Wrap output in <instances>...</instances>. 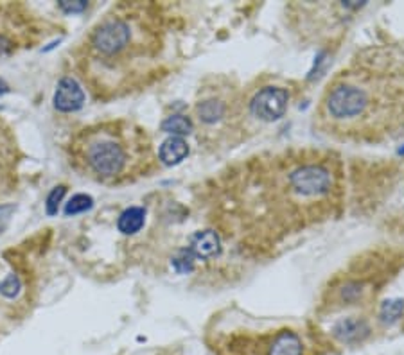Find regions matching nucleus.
Here are the masks:
<instances>
[{"mask_svg": "<svg viewBox=\"0 0 404 355\" xmlns=\"http://www.w3.org/2000/svg\"><path fill=\"white\" fill-rule=\"evenodd\" d=\"M164 35L153 6H115L76 49V71L95 99L121 97L153 78L164 54Z\"/></svg>", "mask_w": 404, "mask_h": 355, "instance_id": "nucleus-1", "label": "nucleus"}, {"mask_svg": "<svg viewBox=\"0 0 404 355\" xmlns=\"http://www.w3.org/2000/svg\"><path fill=\"white\" fill-rule=\"evenodd\" d=\"M69 158L83 178L108 187L148 176L157 160L148 133L124 119L79 129L69 144Z\"/></svg>", "mask_w": 404, "mask_h": 355, "instance_id": "nucleus-2", "label": "nucleus"}, {"mask_svg": "<svg viewBox=\"0 0 404 355\" xmlns=\"http://www.w3.org/2000/svg\"><path fill=\"white\" fill-rule=\"evenodd\" d=\"M379 106L374 79L349 76L338 79L329 88L323 101V117L343 131H374V112H377Z\"/></svg>", "mask_w": 404, "mask_h": 355, "instance_id": "nucleus-3", "label": "nucleus"}, {"mask_svg": "<svg viewBox=\"0 0 404 355\" xmlns=\"http://www.w3.org/2000/svg\"><path fill=\"white\" fill-rule=\"evenodd\" d=\"M54 32L47 20L18 2L0 4V58L36 47Z\"/></svg>", "mask_w": 404, "mask_h": 355, "instance_id": "nucleus-4", "label": "nucleus"}, {"mask_svg": "<svg viewBox=\"0 0 404 355\" xmlns=\"http://www.w3.org/2000/svg\"><path fill=\"white\" fill-rule=\"evenodd\" d=\"M290 104V94L280 86H266L255 94L250 102V112L254 117L264 122L279 121L284 117Z\"/></svg>", "mask_w": 404, "mask_h": 355, "instance_id": "nucleus-5", "label": "nucleus"}, {"mask_svg": "<svg viewBox=\"0 0 404 355\" xmlns=\"http://www.w3.org/2000/svg\"><path fill=\"white\" fill-rule=\"evenodd\" d=\"M85 104V92L74 78H63L54 94V108L61 114L78 112Z\"/></svg>", "mask_w": 404, "mask_h": 355, "instance_id": "nucleus-6", "label": "nucleus"}, {"mask_svg": "<svg viewBox=\"0 0 404 355\" xmlns=\"http://www.w3.org/2000/svg\"><path fill=\"white\" fill-rule=\"evenodd\" d=\"M268 355H304L302 339L291 330L277 332L268 343Z\"/></svg>", "mask_w": 404, "mask_h": 355, "instance_id": "nucleus-7", "label": "nucleus"}, {"mask_svg": "<svg viewBox=\"0 0 404 355\" xmlns=\"http://www.w3.org/2000/svg\"><path fill=\"white\" fill-rule=\"evenodd\" d=\"M220 235L212 230L198 231L193 239H191V251L200 258H210L214 255L220 253Z\"/></svg>", "mask_w": 404, "mask_h": 355, "instance_id": "nucleus-8", "label": "nucleus"}, {"mask_svg": "<svg viewBox=\"0 0 404 355\" xmlns=\"http://www.w3.org/2000/svg\"><path fill=\"white\" fill-rule=\"evenodd\" d=\"M189 155V144L182 137H171L160 145L158 158L165 165H177L182 160H185Z\"/></svg>", "mask_w": 404, "mask_h": 355, "instance_id": "nucleus-9", "label": "nucleus"}, {"mask_svg": "<svg viewBox=\"0 0 404 355\" xmlns=\"http://www.w3.org/2000/svg\"><path fill=\"white\" fill-rule=\"evenodd\" d=\"M144 219H145V212L144 208L141 207H131L128 210L122 212L117 219V228L119 231L126 235H133L144 227Z\"/></svg>", "mask_w": 404, "mask_h": 355, "instance_id": "nucleus-10", "label": "nucleus"}, {"mask_svg": "<svg viewBox=\"0 0 404 355\" xmlns=\"http://www.w3.org/2000/svg\"><path fill=\"white\" fill-rule=\"evenodd\" d=\"M196 114L201 122L214 124V122H218L225 115V102H221L220 99L207 97L196 104Z\"/></svg>", "mask_w": 404, "mask_h": 355, "instance_id": "nucleus-11", "label": "nucleus"}, {"mask_svg": "<svg viewBox=\"0 0 404 355\" xmlns=\"http://www.w3.org/2000/svg\"><path fill=\"white\" fill-rule=\"evenodd\" d=\"M193 121L185 115H173V117H167L162 124V129L167 133H173V137H182V135H189L193 131Z\"/></svg>", "mask_w": 404, "mask_h": 355, "instance_id": "nucleus-12", "label": "nucleus"}, {"mask_svg": "<svg viewBox=\"0 0 404 355\" xmlns=\"http://www.w3.org/2000/svg\"><path fill=\"white\" fill-rule=\"evenodd\" d=\"M94 207V199L87 194H78L71 199L65 207V215H78L83 212L90 210Z\"/></svg>", "mask_w": 404, "mask_h": 355, "instance_id": "nucleus-13", "label": "nucleus"}, {"mask_svg": "<svg viewBox=\"0 0 404 355\" xmlns=\"http://www.w3.org/2000/svg\"><path fill=\"white\" fill-rule=\"evenodd\" d=\"M403 311H404V301L403 300H392V301H386L381 308V318L383 321L388 325L396 323L400 316H403Z\"/></svg>", "mask_w": 404, "mask_h": 355, "instance_id": "nucleus-14", "label": "nucleus"}, {"mask_svg": "<svg viewBox=\"0 0 404 355\" xmlns=\"http://www.w3.org/2000/svg\"><path fill=\"white\" fill-rule=\"evenodd\" d=\"M65 191H67L65 187H56L54 191L49 194V198H47V214L49 215H54L56 212H58V205L63 199V195H65Z\"/></svg>", "mask_w": 404, "mask_h": 355, "instance_id": "nucleus-15", "label": "nucleus"}, {"mask_svg": "<svg viewBox=\"0 0 404 355\" xmlns=\"http://www.w3.org/2000/svg\"><path fill=\"white\" fill-rule=\"evenodd\" d=\"M59 8H61L65 13H79L87 8V2H83V0H79V2H69V0H63V2H59Z\"/></svg>", "mask_w": 404, "mask_h": 355, "instance_id": "nucleus-16", "label": "nucleus"}, {"mask_svg": "<svg viewBox=\"0 0 404 355\" xmlns=\"http://www.w3.org/2000/svg\"><path fill=\"white\" fill-rule=\"evenodd\" d=\"M6 92H9V86L6 85V83L2 81V79H0V95L6 94Z\"/></svg>", "mask_w": 404, "mask_h": 355, "instance_id": "nucleus-17", "label": "nucleus"}, {"mask_svg": "<svg viewBox=\"0 0 404 355\" xmlns=\"http://www.w3.org/2000/svg\"><path fill=\"white\" fill-rule=\"evenodd\" d=\"M400 152H404V148H403V149H400Z\"/></svg>", "mask_w": 404, "mask_h": 355, "instance_id": "nucleus-18", "label": "nucleus"}]
</instances>
